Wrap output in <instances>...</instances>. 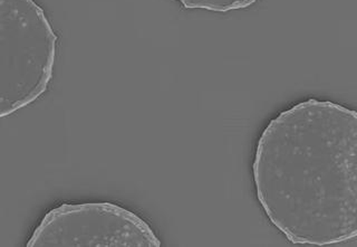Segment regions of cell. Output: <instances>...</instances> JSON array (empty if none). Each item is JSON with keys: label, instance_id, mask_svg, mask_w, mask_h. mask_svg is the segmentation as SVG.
Listing matches in <instances>:
<instances>
[{"label": "cell", "instance_id": "6da1fadb", "mask_svg": "<svg viewBox=\"0 0 357 247\" xmlns=\"http://www.w3.org/2000/svg\"><path fill=\"white\" fill-rule=\"evenodd\" d=\"M257 200L296 245L357 239V111L310 98L279 112L255 148Z\"/></svg>", "mask_w": 357, "mask_h": 247}, {"label": "cell", "instance_id": "7a4b0ae2", "mask_svg": "<svg viewBox=\"0 0 357 247\" xmlns=\"http://www.w3.org/2000/svg\"><path fill=\"white\" fill-rule=\"evenodd\" d=\"M59 36L36 0H0V117L37 101L53 80Z\"/></svg>", "mask_w": 357, "mask_h": 247}, {"label": "cell", "instance_id": "3957f363", "mask_svg": "<svg viewBox=\"0 0 357 247\" xmlns=\"http://www.w3.org/2000/svg\"><path fill=\"white\" fill-rule=\"evenodd\" d=\"M149 223L114 202H64L45 214L27 247H160Z\"/></svg>", "mask_w": 357, "mask_h": 247}, {"label": "cell", "instance_id": "277c9868", "mask_svg": "<svg viewBox=\"0 0 357 247\" xmlns=\"http://www.w3.org/2000/svg\"><path fill=\"white\" fill-rule=\"evenodd\" d=\"M178 1L184 8L189 10L229 13L249 8L258 0H178Z\"/></svg>", "mask_w": 357, "mask_h": 247}]
</instances>
